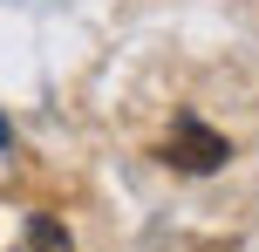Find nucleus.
<instances>
[{
    "instance_id": "f03ea898",
    "label": "nucleus",
    "mask_w": 259,
    "mask_h": 252,
    "mask_svg": "<svg viewBox=\"0 0 259 252\" xmlns=\"http://www.w3.org/2000/svg\"><path fill=\"white\" fill-rule=\"evenodd\" d=\"M14 252H75V239H68V225H62V218L34 212V218L21 225V245H14Z\"/></svg>"
},
{
    "instance_id": "f257e3e1",
    "label": "nucleus",
    "mask_w": 259,
    "mask_h": 252,
    "mask_svg": "<svg viewBox=\"0 0 259 252\" xmlns=\"http://www.w3.org/2000/svg\"><path fill=\"white\" fill-rule=\"evenodd\" d=\"M225 157H232V143H225L219 130H205L198 116H178V123H170V143H164V164H170V171L205 177V171H219Z\"/></svg>"
},
{
    "instance_id": "7ed1b4c3",
    "label": "nucleus",
    "mask_w": 259,
    "mask_h": 252,
    "mask_svg": "<svg viewBox=\"0 0 259 252\" xmlns=\"http://www.w3.org/2000/svg\"><path fill=\"white\" fill-rule=\"evenodd\" d=\"M7 143H14V130H7V116H0V150H7Z\"/></svg>"
}]
</instances>
